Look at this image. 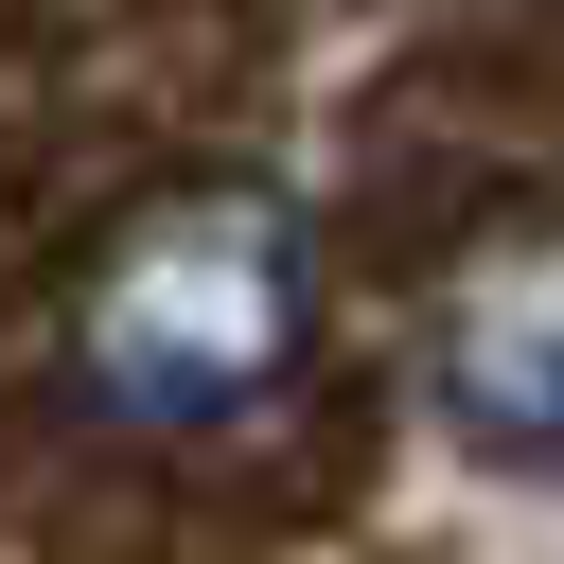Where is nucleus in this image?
<instances>
[{"instance_id": "f257e3e1", "label": "nucleus", "mask_w": 564, "mask_h": 564, "mask_svg": "<svg viewBox=\"0 0 564 564\" xmlns=\"http://www.w3.org/2000/svg\"><path fill=\"white\" fill-rule=\"evenodd\" d=\"M282 317H300L282 229L229 212V194H194V212H159V229L106 247V282H88V388L141 405V423H212V405L264 388Z\"/></svg>"}]
</instances>
